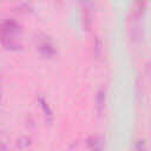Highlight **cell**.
Wrapping results in <instances>:
<instances>
[{
    "label": "cell",
    "instance_id": "cell-1",
    "mask_svg": "<svg viewBox=\"0 0 151 151\" xmlns=\"http://www.w3.org/2000/svg\"><path fill=\"white\" fill-rule=\"evenodd\" d=\"M38 100H39L40 107H41V110H42V112H44V116H45L46 120H47V122H51V120L53 119V112H52V110H51V107H50L47 100H46L44 97H39Z\"/></svg>",
    "mask_w": 151,
    "mask_h": 151
},
{
    "label": "cell",
    "instance_id": "cell-3",
    "mask_svg": "<svg viewBox=\"0 0 151 151\" xmlns=\"http://www.w3.org/2000/svg\"><path fill=\"white\" fill-rule=\"evenodd\" d=\"M96 103H97V109L98 112H101V110L104 109V103H105V92L104 90H100L96 97Z\"/></svg>",
    "mask_w": 151,
    "mask_h": 151
},
{
    "label": "cell",
    "instance_id": "cell-4",
    "mask_svg": "<svg viewBox=\"0 0 151 151\" xmlns=\"http://www.w3.org/2000/svg\"><path fill=\"white\" fill-rule=\"evenodd\" d=\"M91 151H100V146L98 142H91Z\"/></svg>",
    "mask_w": 151,
    "mask_h": 151
},
{
    "label": "cell",
    "instance_id": "cell-2",
    "mask_svg": "<svg viewBox=\"0 0 151 151\" xmlns=\"http://www.w3.org/2000/svg\"><path fill=\"white\" fill-rule=\"evenodd\" d=\"M39 50H40L41 54L45 55V57H52V55L54 54V48H53V46H52L50 42H47V41L41 42V44L39 45Z\"/></svg>",
    "mask_w": 151,
    "mask_h": 151
}]
</instances>
